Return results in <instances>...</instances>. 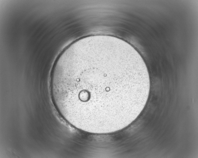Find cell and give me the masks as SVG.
I'll list each match as a JSON object with an SVG mask.
<instances>
[{
    "instance_id": "6da1fadb",
    "label": "cell",
    "mask_w": 198,
    "mask_h": 158,
    "mask_svg": "<svg viewBox=\"0 0 198 158\" xmlns=\"http://www.w3.org/2000/svg\"><path fill=\"white\" fill-rule=\"evenodd\" d=\"M50 90L59 113L76 128L107 134L122 129L144 108L150 81L138 52L120 39L87 36L72 43L52 68Z\"/></svg>"
}]
</instances>
